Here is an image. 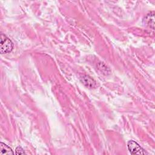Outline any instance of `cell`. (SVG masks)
Wrapping results in <instances>:
<instances>
[{
	"label": "cell",
	"instance_id": "1",
	"mask_svg": "<svg viewBox=\"0 0 155 155\" xmlns=\"http://www.w3.org/2000/svg\"><path fill=\"white\" fill-rule=\"evenodd\" d=\"M0 45V52L1 54L10 53L13 48V44L12 41L3 33H1V35Z\"/></svg>",
	"mask_w": 155,
	"mask_h": 155
},
{
	"label": "cell",
	"instance_id": "2",
	"mask_svg": "<svg viewBox=\"0 0 155 155\" xmlns=\"http://www.w3.org/2000/svg\"><path fill=\"white\" fill-rule=\"evenodd\" d=\"M127 147L131 154H145L147 153L136 142L131 140L128 142Z\"/></svg>",
	"mask_w": 155,
	"mask_h": 155
},
{
	"label": "cell",
	"instance_id": "3",
	"mask_svg": "<svg viewBox=\"0 0 155 155\" xmlns=\"http://www.w3.org/2000/svg\"><path fill=\"white\" fill-rule=\"evenodd\" d=\"M82 83L88 88H94L96 86V81L88 75H82L80 78Z\"/></svg>",
	"mask_w": 155,
	"mask_h": 155
},
{
	"label": "cell",
	"instance_id": "4",
	"mask_svg": "<svg viewBox=\"0 0 155 155\" xmlns=\"http://www.w3.org/2000/svg\"><path fill=\"white\" fill-rule=\"evenodd\" d=\"M0 154H13L12 148L3 142L0 143Z\"/></svg>",
	"mask_w": 155,
	"mask_h": 155
},
{
	"label": "cell",
	"instance_id": "5",
	"mask_svg": "<svg viewBox=\"0 0 155 155\" xmlns=\"http://www.w3.org/2000/svg\"><path fill=\"white\" fill-rule=\"evenodd\" d=\"M153 16H154V12H153L152 14L150 13V14H148L147 15V16L145 18V19H143L145 21V23L147 24V25H148L150 27H151V25H152L151 27H152L153 29H154V24L151 22V21H154V17H153L151 19V18Z\"/></svg>",
	"mask_w": 155,
	"mask_h": 155
},
{
	"label": "cell",
	"instance_id": "6",
	"mask_svg": "<svg viewBox=\"0 0 155 155\" xmlns=\"http://www.w3.org/2000/svg\"><path fill=\"white\" fill-rule=\"evenodd\" d=\"M16 154H24L25 152L23 148L21 147H18L16 148Z\"/></svg>",
	"mask_w": 155,
	"mask_h": 155
}]
</instances>
